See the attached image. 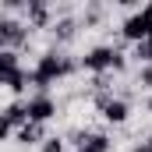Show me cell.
Listing matches in <instances>:
<instances>
[{"instance_id":"d6986e66","label":"cell","mask_w":152,"mask_h":152,"mask_svg":"<svg viewBox=\"0 0 152 152\" xmlns=\"http://www.w3.org/2000/svg\"><path fill=\"white\" fill-rule=\"evenodd\" d=\"M142 14L149 18V25H152V4H145V7H142Z\"/></svg>"},{"instance_id":"603a6c76","label":"cell","mask_w":152,"mask_h":152,"mask_svg":"<svg viewBox=\"0 0 152 152\" xmlns=\"http://www.w3.org/2000/svg\"><path fill=\"white\" fill-rule=\"evenodd\" d=\"M78 152H81V149H78Z\"/></svg>"},{"instance_id":"9a60e30c","label":"cell","mask_w":152,"mask_h":152,"mask_svg":"<svg viewBox=\"0 0 152 152\" xmlns=\"http://www.w3.org/2000/svg\"><path fill=\"white\" fill-rule=\"evenodd\" d=\"M138 85L152 88V64H142V71H138Z\"/></svg>"},{"instance_id":"2e32d148","label":"cell","mask_w":152,"mask_h":152,"mask_svg":"<svg viewBox=\"0 0 152 152\" xmlns=\"http://www.w3.org/2000/svg\"><path fill=\"white\" fill-rule=\"evenodd\" d=\"M42 152H64V142L60 138H46L42 142Z\"/></svg>"},{"instance_id":"ac0fdd59","label":"cell","mask_w":152,"mask_h":152,"mask_svg":"<svg viewBox=\"0 0 152 152\" xmlns=\"http://www.w3.org/2000/svg\"><path fill=\"white\" fill-rule=\"evenodd\" d=\"M7 134H11V124H7V120H4V113H0V142H4V138H7Z\"/></svg>"},{"instance_id":"30bf717a","label":"cell","mask_w":152,"mask_h":152,"mask_svg":"<svg viewBox=\"0 0 152 152\" xmlns=\"http://www.w3.org/2000/svg\"><path fill=\"white\" fill-rule=\"evenodd\" d=\"M4 85H7L11 92H25V88H28V71H21V67L11 71V75L4 78Z\"/></svg>"},{"instance_id":"ffe728a7","label":"cell","mask_w":152,"mask_h":152,"mask_svg":"<svg viewBox=\"0 0 152 152\" xmlns=\"http://www.w3.org/2000/svg\"><path fill=\"white\" fill-rule=\"evenodd\" d=\"M149 113H152V96H149Z\"/></svg>"},{"instance_id":"8992f818","label":"cell","mask_w":152,"mask_h":152,"mask_svg":"<svg viewBox=\"0 0 152 152\" xmlns=\"http://www.w3.org/2000/svg\"><path fill=\"white\" fill-rule=\"evenodd\" d=\"M18 142H21V145H39V142H46V138H42V124H32V120L21 124V127H18Z\"/></svg>"},{"instance_id":"4fadbf2b","label":"cell","mask_w":152,"mask_h":152,"mask_svg":"<svg viewBox=\"0 0 152 152\" xmlns=\"http://www.w3.org/2000/svg\"><path fill=\"white\" fill-rule=\"evenodd\" d=\"M134 57L142 64H152V36H145L142 42H134Z\"/></svg>"},{"instance_id":"7c38bea8","label":"cell","mask_w":152,"mask_h":152,"mask_svg":"<svg viewBox=\"0 0 152 152\" xmlns=\"http://www.w3.org/2000/svg\"><path fill=\"white\" fill-rule=\"evenodd\" d=\"M11 71H18V53L14 50H0V75L7 78Z\"/></svg>"},{"instance_id":"52a82bcc","label":"cell","mask_w":152,"mask_h":152,"mask_svg":"<svg viewBox=\"0 0 152 152\" xmlns=\"http://www.w3.org/2000/svg\"><path fill=\"white\" fill-rule=\"evenodd\" d=\"M103 117H106L110 124H124V120H127V103H124V99H110V103L103 106Z\"/></svg>"},{"instance_id":"8fae6325","label":"cell","mask_w":152,"mask_h":152,"mask_svg":"<svg viewBox=\"0 0 152 152\" xmlns=\"http://www.w3.org/2000/svg\"><path fill=\"white\" fill-rule=\"evenodd\" d=\"M81 152H110V138L106 134H88L81 142Z\"/></svg>"},{"instance_id":"5bb4252c","label":"cell","mask_w":152,"mask_h":152,"mask_svg":"<svg viewBox=\"0 0 152 152\" xmlns=\"http://www.w3.org/2000/svg\"><path fill=\"white\" fill-rule=\"evenodd\" d=\"M75 21H71V18H60V21H57V25H53V32H57V39H71L75 36Z\"/></svg>"},{"instance_id":"6da1fadb","label":"cell","mask_w":152,"mask_h":152,"mask_svg":"<svg viewBox=\"0 0 152 152\" xmlns=\"http://www.w3.org/2000/svg\"><path fill=\"white\" fill-rule=\"evenodd\" d=\"M71 71H75V60H71V57H60V53H42V57H39V64H36V71H28V81L36 85L39 92H46L57 78L71 75Z\"/></svg>"},{"instance_id":"ba28073f","label":"cell","mask_w":152,"mask_h":152,"mask_svg":"<svg viewBox=\"0 0 152 152\" xmlns=\"http://www.w3.org/2000/svg\"><path fill=\"white\" fill-rule=\"evenodd\" d=\"M28 21H32L36 28H46V25H50V11H46L42 0H28Z\"/></svg>"},{"instance_id":"e0dca14e","label":"cell","mask_w":152,"mask_h":152,"mask_svg":"<svg viewBox=\"0 0 152 152\" xmlns=\"http://www.w3.org/2000/svg\"><path fill=\"white\" fill-rule=\"evenodd\" d=\"M99 14H103L99 7H88V11H85V25H96V21H99Z\"/></svg>"},{"instance_id":"277c9868","label":"cell","mask_w":152,"mask_h":152,"mask_svg":"<svg viewBox=\"0 0 152 152\" xmlns=\"http://www.w3.org/2000/svg\"><path fill=\"white\" fill-rule=\"evenodd\" d=\"M25 113H28V120H32V124H46L50 117L57 113V103H53L46 92H36V96L25 103Z\"/></svg>"},{"instance_id":"7402d4cb","label":"cell","mask_w":152,"mask_h":152,"mask_svg":"<svg viewBox=\"0 0 152 152\" xmlns=\"http://www.w3.org/2000/svg\"><path fill=\"white\" fill-rule=\"evenodd\" d=\"M0 85H4V75H0Z\"/></svg>"},{"instance_id":"9c48e42d","label":"cell","mask_w":152,"mask_h":152,"mask_svg":"<svg viewBox=\"0 0 152 152\" xmlns=\"http://www.w3.org/2000/svg\"><path fill=\"white\" fill-rule=\"evenodd\" d=\"M4 120H7L11 127H21V124H28V113H25V103H11V106L4 110Z\"/></svg>"},{"instance_id":"44dd1931","label":"cell","mask_w":152,"mask_h":152,"mask_svg":"<svg viewBox=\"0 0 152 152\" xmlns=\"http://www.w3.org/2000/svg\"><path fill=\"white\" fill-rule=\"evenodd\" d=\"M134 152H149V149H134Z\"/></svg>"},{"instance_id":"5b68a950","label":"cell","mask_w":152,"mask_h":152,"mask_svg":"<svg viewBox=\"0 0 152 152\" xmlns=\"http://www.w3.org/2000/svg\"><path fill=\"white\" fill-rule=\"evenodd\" d=\"M120 32H124V39H131V42H142L145 36H152V25H149V18L138 11V14H131V18L124 21Z\"/></svg>"},{"instance_id":"7a4b0ae2","label":"cell","mask_w":152,"mask_h":152,"mask_svg":"<svg viewBox=\"0 0 152 152\" xmlns=\"http://www.w3.org/2000/svg\"><path fill=\"white\" fill-rule=\"evenodd\" d=\"M81 64H85L88 71H96V75H106V71H120V67H124V53L113 50V46H96V50L85 53Z\"/></svg>"},{"instance_id":"3957f363","label":"cell","mask_w":152,"mask_h":152,"mask_svg":"<svg viewBox=\"0 0 152 152\" xmlns=\"http://www.w3.org/2000/svg\"><path fill=\"white\" fill-rule=\"evenodd\" d=\"M28 39V28L18 18H0V50H14Z\"/></svg>"}]
</instances>
